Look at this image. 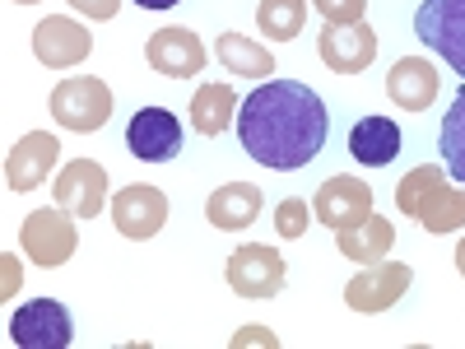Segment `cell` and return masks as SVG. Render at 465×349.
Instances as JSON below:
<instances>
[{"label":"cell","mask_w":465,"mask_h":349,"mask_svg":"<svg viewBox=\"0 0 465 349\" xmlns=\"http://www.w3.org/2000/svg\"><path fill=\"white\" fill-rule=\"evenodd\" d=\"M331 135V112L298 80H265L238 107V140L261 168L293 173L322 154Z\"/></svg>","instance_id":"6da1fadb"},{"label":"cell","mask_w":465,"mask_h":349,"mask_svg":"<svg viewBox=\"0 0 465 349\" xmlns=\"http://www.w3.org/2000/svg\"><path fill=\"white\" fill-rule=\"evenodd\" d=\"M56 126L74 131V135H89V131H103L107 116H112V89L98 80V75H70L61 80L47 98Z\"/></svg>","instance_id":"7a4b0ae2"},{"label":"cell","mask_w":465,"mask_h":349,"mask_svg":"<svg viewBox=\"0 0 465 349\" xmlns=\"http://www.w3.org/2000/svg\"><path fill=\"white\" fill-rule=\"evenodd\" d=\"M19 243L28 252V261L37 265H65L74 256V247H80V228H74V214L61 210V205H43V210H33L19 228Z\"/></svg>","instance_id":"3957f363"},{"label":"cell","mask_w":465,"mask_h":349,"mask_svg":"<svg viewBox=\"0 0 465 349\" xmlns=\"http://www.w3.org/2000/svg\"><path fill=\"white\" fill-rule=\"evenodd\" d=\"M414 37L465 80V0H423L414 10Z\"/></svg>","instance_id":"277c9868"},{"label":"cell","mask_w":465,"mask_h":349,"mask_svg":"<svg viewBox=\"0 0 465 349\" xmlns=\"http://www.w3.org/2000/svg\"><path fill=\"white\" fill-rule=\"evenodd\" d=\"M228 289L238 294V298H275L289 280V265L275 247H265V243H247L228 256Z\"/></svg>","instance_id":"5b68a950"},{"label":"cell","mask_w":465,"mask_h":349,"mask_svg":"<svg viewBox=\"0 0 465 349\" xmlns=\"http://www.w3.org/2000/svg\"><path fill=\"white\" fill-rule=\"evenodd\" d=\"M414 284V270L401 265V261H372L368 270H359L354 280L344 284V303L354 307V313H391V307L410 294Z\"/></svg>","instance_id":"8992f818"},{"label":"cell","mask_w":465,"mask_h":349,"mask_svg":"<svg viewBox=\"0 0 465 349\" xmlns=\"http://www.w3.org/2000/svg\"><path fill=\"white\" fill-rule=\"evenodd\" d=\"M112 224H116L122 238L144 243V238H153V233L168 224V196L159 186H149V182H131V186H122L112 196Z\"/></svg>","instance_id":"52a82bcc"},{"label":"cell","mask_w":465,"mask_h":349,"mask_svg":"<svg viewBox=\"0 0 465 349\" xmlns=\"http://www.w3.org/2000/svg\"><path fill=\"white\" fill-rule=\"evenodd\" d=\"M74 335V322L65 313V303L56 298H33L10 317V340L19 349H65Z\"/></svg>","instance_id":"ba28073f"},{"label":"cell","mask_w":465,"mask_h":349,"mask_svg":"<svg viewBox=\"0 0 465 349\" xmlns=\"http://www.w3.org/2000/svg\"><path fill=\"white\" fill-rule=\"evenodd\" d=\"M56 205L70 210L74 219H98L107 210V168L94 159H70L56 173Z\"/></svg>","instance_id":"9c48e42d"},{"label":"cell","mask_w":465,"mask_h":349,"mask_svg":"<svg viewBox=\"0 0 465 349\" xmlns=\"http://www.w3.org/2000/svg\"><path fill=\"white\" fill-rule=\"evenodd\" d=\"M126 149L140 164H168L182 154V122L168 107H144L126 126Z\"/></svg>","instance_id":"30bf717a"},{"label":"cell","mask_w":465,"mask_h":349,"mask_svg":"<svg viewBox=\"0 0 465 349\" xmlns=\"http://www.w3.org/2000/svg\"><path fill=\"white\" fill-rule=\"evenodd\" d=\"M56 159H61V140L56 135H47V131L19 135L10 145V154H5V186L19 191V196H24V191H33V186H43L52 177Z\"/></svg>","instance_id":"8fae6325"},{"label":"cell","mask_w":465,"mask_h":349,"mask_svg":"<svg viewBox=\"0 0 465 349\" xmlns=\"http://www.w3.org/2000/svg\"><path fill=\"white\" fill-rule=\"evenodd\" d=\"M94 52V37L80 19H65V15H52L33 28V56L43 61L47 70H70L80 65L84 56Z\"/></svg>","instance_id":"7c38bea8"},{"label":"cell","mask_w":465,"mask_h":349,"mask_svg":"<svg viewBox=\"0 0 465 349\" xmlns=\"http://www.w3.org/2000/svg\"><path fill=\"white\" fill-rule=\"evenodd\" d=\"M144 61L168 80H191L205 70V43L191 28H159L144 43Z\"/></svg>","instance_id":"4fadbf2b"},{"label":"cell","mask_w":465,"mask_h":349,"mask_svg":"<svg viewBox=\"0 0 465 349\" xmlns=\"http://www.w3.org/2000/svg\"><path fill=\"white\" fill-rule=\"evenodd\" d=\"M322 61L335 75H359L377 61V33L359 19V24H326L322 28Z\"/></svg>","instance_id":"5bb4252c"},{"label":"cell","mask_w":465,"mask_h":349,"mask_svg":"<svg viewBox=\"0 0 465 349\" xmlns=\"http://www.w3.org/2000/svg\"><path fill=\"white\" fill-rule=\"evenodd\" d=\"M368 214H372V186H368L363 177L340 173V177H331V182L317 191V219H322L326 228H354V224H363Z\"/></svg>","instance_id":"9a60e30c"},{"label":"cell","mask_w":465,"mask_h":349,"mask_svg":"<svg viewBox=\"0 0 465 349\" xmlns=\"http://www.w3.org/2000/svg\"><path fill=\"white\" fill-rule=\"evenodd\" d=\"M438 89H442V80H438V65L429 56H401L391 65V75H386V98L401 112H429Z\"/></svg>","instance_id":"2e32d148"},{"label":"cell","mask_w":465,"mask_h":349,"mask_svg":"<svg viewBox=\"0 0 465 349\" xmlns=\"http://www.w3.org/2000/svg\"><path fill=\"white\" fill-rule=\"evenodd\" d=\"M261 186H252V182H228V186H219L214 196L205 201V214H210V224L214 228H223V233H238V228H252L256 219H261Z\"/></svg>","instance_id":"e0dca14e"},{"label":"cell","mask_w":465,"mask_h":349,"mask_svg":"<svg viewBox=\"0 0 465 349\" xmlns=\"http://www.w3.org/2000/svg\"><path fill=\"white\" fill-rule=\"evenodd\" d=\"M349 154H354L363 168H386L401 154V126L391 116H363V122H354V131H349Z\"/></svg>","instance_id":"ac0fdd59"},{"label":"cell","mask_w":465,"mask_h":349,"mask_svg":"<svg viewBox=\"0 0 465 349\" xmlns=\"http://www.w3.org/2000/svg\"><path fill=\"white\" fill-rule=\"evenodd\" d=\"M391 243H396V228H391V219H381V214H368L354 228H335V247H340L344 261H363V265L386 261Z\"/></svg>","instance_id":"d6986e66"},{"label":"cell","mask_w":465,"mask_h":349,"mask_svg":"<svg viewBox=\"0 0 465 349\" xmlns=\"http://www.w3.org/2000/svg\"><path fill=\"white\" fill-rule=\"evenodd\" d=\"M214 56L228 75H242V80H270V75H275V56L242 33H219Z\"/></svg>","instance_id":"ffe728a7"},{"label":"cell","mask_w":465,"mask_h":349,"mask_svg":"<svg viewBox=\"0 0 465 349\" xmlns=\"http://www.w3.org/2000/svg\"><path fill=\"white\" fill-rule=\"evenodd\" d=\"M232 112H238V94L232 85H205L191 94V131H201L205 140L223 135L232 126Z\"/></svg>","instance_id":"44dd1931"},{"label":"cell","mask_w":465,"mask_h":349,"mask_svg":"<svg viewBox=\"0 0 465 349\" xmlns=\"http://www.w3.org/2000/svg\"><path fill=\"white\" fill-rule=\"evenodd\" d=\"M307 24V0H261L256 5V28L275 43H293Z\"/></svg>","instance_id":"7402d4cb"},{"label":"cell","mask_w":465,"mask_h":349,"mask_svg":"<svg viewBox=\"0 0 465 349\" xmlns=\"http://www.w3.org/2000/svg\"><path fill=\"white\" fill-rule=\"evenodd\" d=\"M438 149L447 159V173L456 182H465V85L451 98V107L442 112V131H438Z\"/></svg>","instance_id":"603a6c76"},{"label":"cell","mask_w":465,"mask_h":349,"mask_svg":"<svg viewBox=\"0 0 465 349\" xmlns=\"http://www.w3.org/2000/svg\"><path fill=\"white\" fill-rule=\"evenodd\" d=\"M419 224H423V233H456V228H465V191L442 182L429 196V205L419 210Z\"/></svg>","instance_id":"cb8c5ba5"},{"label":"cell","mask_w":465,"mask_h":349,"mask_svg":"<svg viewBox=\"0 0 465 349\" xmlns=\"http://www.w3.org/2000/svg\"><path fill=\"white\" fill-rule=\"evenodd\" d=\"M307 224H312V205H307L302 196H284L275 205V233H280V238L298 243L302 233H307Z\"/></svg>","instance_id":"d4e9b609"},{"label":"cell","mask_w":465,"mask_h":349,"mask_svg":"<svg viewBox=\"0 0 465 349\" xmlns=\"http://www.w3.org/2000/svg\"><path fill=\"white\" fill-rule=\"evenodd\" d=\"M368 10V0H317V15L326 24H359Z\"/></svg>","instance_id":"484cf974"},{"label":"cell","mask_w":465,"mask_h":349,"mask_svg":"<svg viewBox=\"0 0 465 349\" xmlns=\"http://www.w3.org/2000/svg\"><path fill=\"white\" fill-rule=\"evenodd\" d=\"M228 344H232V349H247V344H265V349H280V340H275V335H270L265 326H242V331H238V335H232Z\"/></svg>","instance_id":"4316f807"},{"label":"cell","mask_w":465,"mask_h":349,"mask_svg":"<svg viewBox=\"0 0 465 349\" xmlns=\"http://www.w3.org/2000/svg\"><path fill=\"white\" fill-rule=\"evenodd\" d=\"M70 5L80 10L84 19H98L103 24V19H112L116 10H122V0H70Z\"/></svg>","instance_id":"83f0119b"},{"label":"cell","mask_w":465,"mask_h":349,"mask_svg":"<svg viewBox=\"0 0 465 349\" xmlns=\"http://www.w3.org/2000/svg\"><path fill=\"white\" fill-rule=\"evenodd\" d=\"M140 10H173V5H182V0H135Z\"/></svg>","instance_id":"f1b7e54d"},{"label":"cell","mask_w":465,"mask_h":349,"mask_svg":"<svg viewBox=\"0 0 465 349\" xmlns=\"http://www.w3.org/2000/svg\"><path fill=\"white\" fill-rule=\"evenodd\" d=\"M456 270H460V275H465V238L456 243Z\"/></svg>","instance_id":"f546056e"},{"label":"cell","mask_w":465,"mask_h":349,"mask_svg":"<svg viewBox=\"0 0 465 349\" xmlns=\"http://www.w3.org/2000/svg\"><path fill=\"white\" fill-rule=\"evenodd\" d=\"M15 5H37V0H15Z\"/></svg>","instance_id":"4dcf8cb0"}]
</instances>
